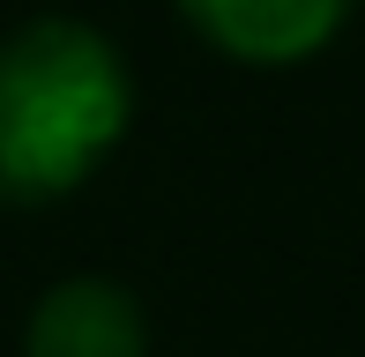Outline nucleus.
<instances>
[{
	"label": "nucleus",
	"instance_id": "1",
	"mask_svg": "<svg viewBox=\"0 0 365 357\" xmlns=\"http://www.w3.org/2000/svg\"><path fill=\"white\" fill-rule=\"evenodd\" d=\"M135 68L82 15H30L0 38V201L53 208L120 156Z\"/></svg>",
	"mask_w": 365,
	"mask_h": 357
},
{
	"label": "nucleus",
	"instance_id": "2",
	"mask_svg": "<svg viewBox=\"0 0 365 357\" xmlns=\"http://www.w3.org/2000/svg\"><path fill=\"white\" fill-rule=\"evenodd\" d=\"M209 53L239 68H298L343 38L358 0H172Z\"/></svg>",
	"mask_w": 365,
	"mask_h": 357
},
{
	"label": "nucleus",
	"instance_id": "3",
	"mask_svg": "<svg viewBox=\"0 0 365 357\" xmlns=\"http://www.w3.org/2000/svg\"><path fill=\"white\" fill-rule=\"evenodd\" d=\"M23 357H149V313L120 275H60L23 320Z\"/></svg>",
	"mask_w": 365,
	"mask_h": 357
}]
</instances>
